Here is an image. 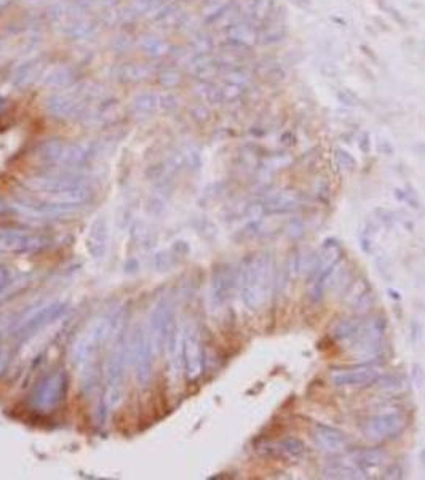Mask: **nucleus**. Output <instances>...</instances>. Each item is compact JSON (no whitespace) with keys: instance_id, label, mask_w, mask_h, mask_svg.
I'll return each mask as SVG.
<instances>
[{"instance_id":"19","label":"nucleus","mask_w":425,"mask_h":480,"mask_svg":"<svg viewBox=\"0 0 425 480\" xmlns=\"http://www.w3.org/2000/svg\"><path fill=\"white\" fill-rule=\"evenodd\" d=\"M350 459L366 472V470L379 469L380 466H384L387 461V453L380 448H360L350 455Z\"/></svg>"},{"instance_id":"52","label":"nucleus","mask_w":425,"mask_h":480,"mask_svg":"<svg viewBox=\"0 0 425 480\" xmlns=\"http://www.w3.org/2000/svg\"><path fill=\"white\" fill-rule=\"evenodd\" d=\"M419 459H421V463H422V466L425 468V448H422V450H421V453H419Z\"/></svg>"},{"instance_id":"2","label":"nucleus","mask_w":425,"mask_h":480,"mask_svg":"<svg viewBox=\"0 0 425 480\" xmlns=\"http://www.w3.org/2000/svg\"><path fill=\"white\" fill-rule=\"evenodd\" d=\"M24 187L43 200L71 205L80 210L93 195L91 181L82 175V171H66L56 168L26 178Z\"/></svg>"},{"instance_id":"43","label":"nucleus","mask_w":425,"mask_h":480,"mask_svg":"<svg viewBox=\"0 0 425 480\" xmlns=\"http://www.w3.org/2000/svg\"><path fill=\"white\" fill-rule=\"evenodd\" d=\"M178 108V99L175 96L167 93L160 96V109L167 110V112H170V110H175Z\"/></svg>"},{"instance_id":"3","label":"nucleus","mask_w":425,"mask_h":480,"mask_svg":"<svg viewBox=\"0 0 425 480\" xmlns=\"http://www.w3.org/2000/svg\"><path fill=\"white\" fill-rule=\"evenodd\" d=\"M239 288L243 304L258 311L272 290V269L267 254H251L239 271Z\"/></svg>"},{"instance_id":"18","label":"nucleus","mask_w":425,"mask_h":480,"mask_svg":"<svg viewBox=\"0 0 425 480\" xmlns=\"http://www.w3.org/2000/svg\"><path fill=\"white\" fill-rule=\"evenodd\" d=\"M323 475L326 479H339V480H359L365 479V470L360 469L359 466L345 461H331L323 468Z\"/></svg>"},{"instance_id":"6","label":"nucleus","mask_w":425,"mask_h":480,"mask_svg":"<svg viewBox=\"0 0 425 480\" xmlns=\"http://www.w3.org/2000/svg\"><path fill=\"white\" fill-rule=\"evenodd\" d=\"M149 336L154 348V354L160 355L168 348L170 338L176 330L175 304L170 296H162L154 304L147 322Z\"/></svg>"},{"instance_id":"21","label":"nucleus","mask_w":425,"mask_h":480,"mask_svg":"<svg viewBox=\"0 0 425 480\" xmlns=\"http://www.w3.org/2000/svg\"><path fill=\"white\" fill-rule=\"evenodd\" d=\"M62 144H64V141H61V139L58 138L43 139L36 147L37 160L48 168H55L58 158H60Z\"/></svg>"},{"instance_id":"46","label":"nucleus","mask_w":425,"mask_h":480,"mask_svg":"<svg viewBox=\"0 0 425 480\" xmlns=\"http://www.w3.org/2000/svg\"><path fill=\"white\" fill-rule=\"evenodd\" d=\"M422 331H424V328H422L421 322H419L417 319H413V322H411V338H413L414 344L421 341Z\"/></svg>"},{"instance_id":"24","label":"nucleus","mask_w":425,"mask_h":480,"mask_svg":"<svg viewBox=\"0 0 425 480\" xmlns=\"http://www.w3.org/2000/svg\"><path fill=\"white\" fill-rule=\"evenodd\" d=\"M139 48L149 58H162L170 51V45L167 40L157 36H144L139 40Z\"/></svg>"},{"instance_id":"50","label":"nucleus","mask_w":425,"mask_h":480,"mask_svg":"<svg viewBox=\"0 0 425 480\" xmlns=\"http://www.w3.org/2000/svg\"><path fill=\"white\" fill-rule=\"evenodd\" d=\"M371 136H369V133H363V138H361V141H360V149L363 151L365 154H368L371 151Z\"/></svg>"},{"instance_id":"41","label":"nucleus","mask_w":425,"mask_h":480,"mask_svg":"<svg viewBox=\"0 0 425 480\" xmlns=\"http://www.w3.org/2000/svg\"><path fill=\"white\" fill-rule=\"evenodd\" d=\"M10 365V354L7 348L3 346V339H2V331H0V376H3L5 373H7Z\"/></svg>"},{"instance_id":"45","label":"nucleus","mask_w":425,"mask_h":480,"mask_svg":"<svg viewBox=\"0 0 425 480\" xmlns=\"http://www.w3.org/2000/svg\"><path fill=\"white\" fill-rule=\"evenodd\" d=\"M379 5H380V8L385 10V12H387V13L392 14V16L395 18V21L402 24V26H406V19H404V18L402 16V13H400L397 8L392 7V5H389V3H384V2H380Z\"/></svg>"},{"instance_id":"11","label":"nucleus","mask_w":425,"mask_h":480,"mask_svg":"<svg viewBox=\"0 0 425 480\" xmlns=\"http://www.w3.org/2000/svg\"><path fill=\"white\" fill-rule=\"evenodd\" d=\"M236 285H239V272L235 271V267L230 266V264L217 266L212 272L210 285L211 306L215 309L224 306L232 298V293H234Z\"/></svg>"},{"instance_id":"30","label":"nucleus","mask_w":425,"mask_h":480,"mask_svg":"<svg viewBox=\"0 0 425 480\" xmlns=\"http://www.w3.org/2000/svg\"><path fill=\"white\" fill-rule=\"evenodd\" d=\"M197 93L205 103L208 104H222L224 103V95H222L221 86L212 84V82H202L197 86Z\"/></svg>"},{"instance_id":"16","label":"nucleus","mask_w":425,"mask_h":480,"mask_svg":"<svg viewBox=\"0 0 425 480\" xmlns=\"http://www.w3.org/2000/svg\"><path fill=\"white\" fill-rule=\"evenodd\" d=\"M313 440L321 450L331 451V453L342 451L347 446V437L344 432L332 426L323 424V422H317L313 426Z\"/></svg>"},{"instance_id":"51","label":"nucleus","mask_w":425,"mask_h":480,"mask_svg":"<svg viewBox=\"0 0 425 480\" xmlns=\"http://www.w3.org/2000/svg\"><path fill=\"white\" fill-rule=\"evenodd\" d=\"M288 2L301 10H308L312 7V0H288Z\"/></svg>"},{"instance_id":"13","label":"nucleus","mask_w":425,"mask_h":480,"mask_svg":"<svg viewBox=\"0 0 425 480\" xmlns=\"http://www.w3.org/2000/svg\"><path fill=\"white\" fill-rule=\"evenodd\" d=\"M404 426V418L398 411L380 413V415L371 416L365 424V434L373 440L389 439L398 434Z\"/></svg>"},{"instance_id":"12","label":"nucleus","mask_w":425,"mask_h":480,"mask_svg":"<svg viewBox=\"0 0 425 480\" xmlns=\"http://www.w3.org/2000/svg\"><path fill=\"white\" fill-rule=\"evenodd\" d=\"M45 109L56 120H75L86 117L85 101L69 93H53L45 99Z\"/></svg>"},{"instance_id":"27","label":"nucleus","mask_w":425,"mask_h":480,"mask_svg":"<svg viewBox=\"0 0 425 480\" xmlns=\"http://www.w3.org/2000/svg\"><path fill=\"white\" fill-rule=\"evenodd\" d=\"M133 109L136 114L152 115L160 109V95L157 93H141L133 101Z\"/></svg>"},{"instance_id":"4","label":"nucleus","mask_w":425,"mask_h":480,"mask_svg":"<svg viewBox=\"0 0 425 480\" xmlns=\"http://www.w3.org/2000/svg\"><path fill=\"white\" fill-rule=\"evenodd\" d=\"M127 333L125 326H122L117 333L114 335L112 344H110L109 357L106 362V391L103 405L106 411L114 410L120 405L123 397L125 387V367H127Z\"/></svg>"},{"instance_id":"44","label":"nucleus","mask_w":425,"mask_h":480,"mask_svg":"<svg viewBox=\"0 0 425 480\" xmlns=\"http://www.w3.org/2000/svg\"><path fill=\"white\" fill-rule=\"evenodd\" d=\"M379 384L380 387H384V389H397L400 386V381H398V378L397 376H392V374H387V376H384V378H378V381H376Z\"/></svg>"},{"instance_id":"40","label":"nucleus","mask_w":425,"mask_h":480,"mask_svg":"<svg viewBox=\"0 0 425 480\" xmlns=\"http://www.w3.org/2000/svg\"><path fill=\"white\" fill-rule=\"evenodd\" d=\"M12 283H13V274L10 272L7 267L0 266V296H2L10 287H12Z\"/></svg>"},{"instance_id":"5","label":"nucleus","mask_w":425,"mask_h":480,"mask_svg":"<svg viewBox=\"0 0 425 480\" xmlns=\"http://www.w3.org/2000/svg\"><path fill=\"white\" fill-rule=\"evenodd\" d=\"M67 383H69L67 373L61 368L45 374L36 384L31 396H29V407H31V410L40 413V415H48V413L56 411L61 407V403L64 402Z\"/></svg>"},{"instance_id":"14","label":"nucleus","mask_w":425,"mask_h":480,"mask_svg":"<svg viewBox=\"0 0 425 480\" xmlns=\"http://www.w3.org/2000/svg\"><path fill=\"white\" fill-rule=\"evenodd\" d=\"M109 250V224L104 216H98L90 226L86 235V252L90 256L99 261L104 259Z\"/></svg>"},{"instance_id":"38","label":"nucleus","mask_w":425,"mask_h":480,"mask_svg":"<svg viewBox=\"0 0 425 480\" xmlns=\"http://www.w3.org/2000/svg\"><path fill=\"white\" fill-rule=\"evenodd\" d=\"M211 48H212V40L208 36L195 37V40H194L195 55H205V53H210Z\"/></svg>"},{"instance_id":"20","label":"nucleus","mask_w":425,"mask_h":480,"mask_svg":"<svg viewBox=\"0 0 425 480\" xmlns=\"http://www.w3.org/2000/svg\"><path fill=\"white\" fill-rule=\"evenodd\" d=\"M227 38H234L245 45H253L254 42H258V26L250 21V19H236L235 23H232L230 26L226 27Z\"/></svg>"},{"instance_id":"37","label":"nucleus","mask_w":425,"mask_h":480,"mask_svg":"<svg viewBox=\"0 0 425 480\" xmlns=\"http://www.w3.org/2000/svg\"><path fill=\"white\" fill-rule=\"evenodd\" d=\"M337 99H339V103H342L344 106H349V108H355V106L360 104L359 96L349 88H342L337 91Z\"/></svg>"},{"instance_id":"29","label":"nucleus","mask_w":425,"mask_h":480,"mask_svg":"<svg viewBox=\"0 0 425 480\" xmlns=\"http://www.w3.org/2000/svg\"><path fill=\"white\" fill-rule=\"evenodd\" d=\"M274 8H275L274 0H254L253 5H251L248 19L259 27L260 24L267 19V16Z\"/></svg>"},{"instance_id":"53","label":"nucleus","mask_w":425,"mask_h":480,"mask_svg":"<svg viewBox=\"0 0 425 480\" xmlns=\"http://www.w3.org/2000/svg\"><path fill=\"white\" fill-rule=\"evenodd\" d=\"M5 47H7V45H5V40H3V38H0V55H2V53L5 51Z\"/></svg>"},{"instance_id":"54","label":"nucleus","mask_w":425,"mask_h":480,"mask_svg":"<svg viewBox=\"0 0 425 480\" xmlns=\"http://www.w3.org/2000/svg\"><path fill=\"white\" fill-rule=\"evenodd\" d=\"M26 2H38V0H26Z\"/></svg>"},{"instance_id":"49","label":"nucleus","mask_w":425,"mask_h":480,"mask_svg":"<svg viewBox=\"0 0 425 480\" xmlns=\"http://www.w3.org/2000/svg\"><path fill=\"white\" fill-rule=\"evenodd\" d=\"M379 151L382 152L384 156H392L393 147H392V144H390L389 141H385V139H382V141H379Z\"/></svg>"},{"instance_id":"10","label":"nucleus","mask_w":425,"mask_h":480,"mask_svg":"<svg viewBox=\"0 0 425 480\" xmlns=\"http://www.w3.org/2000/svg\"><path fill=\"white\" fill-rule=\"evenodd\" d=\"M205 352L200 330L195 325L182 328V368L189 381H195L204 373Z\"/></svg>"},{"instance_id":"8","label":"nucleus","mask_w":425,"mask_h":480,"mask_svg":"<svg viewBox=\"0 0 425 480\" xmlns=\"http://www.w3.org/2000/svg\"><path fill=\"white\" fill-rule=\"evenodd\" d=\"M130 355H132V363L138 386L143 389L149 387V384L152 381V357L156 354H154L147 324L138 325L136 328H134L132 336V346H130Z\"/></svg>"},{"instance_id":"17","label":"nucleus","mask_w":425,"mask_h":480,"mask_svg":"<svg viewBox=\"0 0 425 480\" xmlns=\"http://www.w3.org/2000/svg\"><path fill=\"white\" fill-rule=\"evenodd\" d=\"M45 64L40 60H27L14 69L12 75V85L14 88H27L42 75Z\"/></svg>"},{"instance_id":"47","label":"nucleus","mask_w":425,"mask_h":480,"mask_svg":"<svg viewBox=\"0 0 425 480\" xmlns=\"http://www.w3.org/2000/svg\"><path fill=\"white\" fill-rule=\"evenodd\" d=\"M385 479H402L403 477V469L402 466L398 464H390L387 469H385Z\"/></svg>"},{"instance_id":"15","label":"nucleus","mask_w":425,"mask_h":480,"mask_svg":"<svg viewBox=\"0 0 425 480\" xmlns=\"http://www.w3.org/2000/svg\"><path fill=\"white\" fill-rule=\"evenodd\" d=\"M380 376L379 370L374 367H360L349 372L332 374V384L337 387H365L374 384Z\"/></svg>"},{"instance_id":"35","label":"nucleus","mask_w":425,"mask_h":480,"mask_svg":"<svg viewBox=\"0 0 425 480\" xmlns=\"http://www.w3.org/2000/svg\"><path fill=\"white\" fill-rule=\"evenodd\" d=\"M163 5H165L163 0H133V12L136 14L158 12L163 8Z\"/></svg>"},{"instance_id":"25","label":"nucleus","mask_w":425,"mask_h":480,"mask_svg":"<svg viewBox=\"0 0 425 480\" xmlns=\"http://www.w3.org/2000/svg\"><path fill=\"white\" fill-rule=\"evenodd\" d=\"M117 75L120 80L123 82H132V84H138V82H144L151 77V67L144 64H122L117 69Z\"/></svg>"},{"instance_id":"28","label":"nucleus","mask_w":425,"mask_h":480,"mask_svg":"<svg viewBox=\"0 0 425 480\" xmlns=\"http://www.w3.org/2000/svg\"><path fill=\"white\" fill-rule=\"evenodd\" d=\"M222 75H224V80L227 82V84L240 85V86H243V88H246V86L251 84V80H253L251 72L243 66L226 67V69L222 71Z\"/></svg>"},{"instance_id":"9","label":"nucleus","mask_w":425,"mask_h":480,"mask_svg":"<svg viewBox=\"0 0 425 480\" xmlns=\"http://www.w3.org/2000/svg\"><path fill=\"white\" fill-rule=\"evenodd\" d=\"M53 239L50 235L26 229H2L0 230V250L13 254L37 253L48 248Z\"/></svg>"},{"instance_id":"39","label":"nucleus","mask_w":425,"mask_h":480,"mask_svg":"<svg viewBox=\"0 0 425 480\" xmlns=\"http://www.w3.org/2000/svg\"><path fill=\"white\" fill-rule=\"evenodd\" d=\"M411 379H413V384L417 389L424 387L425 373H424V368H422L421 363H413V367H411Z\"/></svg>"},{"instance_id":"31","label":"nucleus","mask_w":425,"mask_h":480,"mask_svg":"<svg viewBox=\"0 0 425 480\" xmlns=\"http://www.w3.org/2000/svg\"><path fill=\"white\" fill-rule=\"evenodd\" d=\"M277 450L282 451L283 455L291 456V458H301L306 453V445H304L302 440L294 439V437H287V439L278 442Z\"/></svg>"},{"instance_id":"33","label":"nucleus","mask_w":425,"mask_h":480,"mask_svg":"<svg viewBox=\"0 0 425 480\" xmlns=\"http://www.w3.org/2000/svg\"><path fill=\"white\" fill-rule=\"evenodd\" d=\"M263 79L270 85H277L282 84V82L287 79V72H284L283 67L277 64V62H270L263 72Z\"/></svg>"},{"instance_id":"36","label":"nucleus","mask_w":425,"mask_h":480,"mask_svg":"<svg viewBox=\"0 0 425 480\" xmlns=\"http://www.w3.org/2000/svg\"><path fill=\"white\" fill-rule=\"evenodd\" d=\"M335 158L337 162V165L341 168H344L347 171H354L356 168V158L352 156L349 151H345V149L342 147H336L335 149Z\"/></svg>"},{"instance_id":"42","label":"nucleus","mask_w":425,"mask_h":480,"mask_svg":"<svg viewBox=\"0 0 425 480\" xmlns=\"http://www.w3.org/2000/svg\"><path fill=\"white\" fill-rule=\"evenodd\" d=\"M112 48L120 53L127 51V50H130V48H132V38H130L128 36L115 37L114 42H112Z\"/></svg>"},{"instance_id":"1","label":"nucleus","mask_w":425,"mask_h":480,"mask_svg":"<svg viewBox=\"0 0 425 480\" xmlns=\"http://www.w3.org/2000/svg\"><path fill=\"white\" fill-rule=\"evenodd\" d=\"M125 311L122 307L96 319L74 346V363L82 373V389L91 394L98 386L99 354L114 335L123 326Z\"/></svg>"},{"instance_id":"48","label":"nucleus","mask_w":425,"mask_h":480,"mask_svg":"<svg viewBox=\"0 0 425 480\" xmlns=\"http://www.w3.org/2000/svg\"><path fill=\"white\" fill-rule=\"evenodd\" d=\"M194 117L197 119H202V120H208L210 119V110L206 109V106L204 104H200V106H197L195 110H194Z\"/></svg>"},{"instance_id":"26","label":"nucleus","mask_w":425,"mask_h":480,"mask_svg":"<svg viewBox=\"0 0 425 480\" xmlns=\"http://www.w3.org/2000/svg\"><path fill=\"white\" fill-rule=\"evenodd\" d=\"M62 34L69 37L71 40H82V38H88L95 34V24L86 19H75L62 27Z\"/></svg>"},{"instance_id":"22","label":"nucleus","mask_w":425,"mask_h":480,"mask_svg":"<svg viewBox=\"0 0 425 480\" xmlns=\"http://www.w3.org/2000/svg\"><path fill=\"white\" fill-rule=\"evenodd\" d=\"M299 206V200L296 195L289 194V192H277V194L270 195L264 202V210L274 215L291 213Z\"/></svg>"},{"instance_id":"34","label":"nucleus","mask_w":425,"mask_h":480,"mask_svg":"<svg viewBox=\"0 0 425 480\" xmlns=\"http://www.w3.org/2000/svg\"><path fill=\"white\" fill-rule=\"evenodd\" d=\"M158 82H160V85L163 88H175L182 82V74L178 69H165L162 71L160 74H158Z\"/></svg>"},{"instance_id":"23","label":"nucleus","mask_w":425,"mask_h":480,"mask_svg":"<svg viewBox=\"0 0 425 480\" xmlns=\"http://www.w3.org/2000/svg\"><path fill=\"white\" fill-rule=\"evenodd\" d=\"M77 80V72L74 67L71 66H61L53 69L50 74L45 77V85L50 88H69L71 85H74Z\"/></svg>"},{"instance_id":"7","label":"nucleus","mask_w":425,"mask_h":480,"mask_svg":"<svg viewBox=\"0 0 425 480\" xmlns=\"http://www.w3.org/2000/svg\"><path fill=\"white\" fill-rule=\"evenodd\" d=\"M67 304L62 301H53L45 306H40L31 314H27L13 330V338L18 343H27L36 338L38 333L55 324L66 314Z\"/></svg>"},{"instance_id":"32","label":"nucleus","mask_w":425,"mask_h":480,"mask_svg":"<svg viewBox=\"0 0 425 480\" xmlns=\"http://www.w3.org/2000/svg\"><path fill=\"white\" fill-rule=\"evenodd\" d=\"M360 326H361L360 322H356V320H354V319H344V320H341L339 324H337L336 328H335L336 338H339V339H352V341H354L355 336L359 335Z\"/></svg>"}]
</instances>
